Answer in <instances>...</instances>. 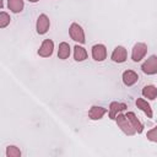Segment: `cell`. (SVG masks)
<instances>
[{"label":"cell","instance_id":"cell-1","mask_svg":"<svg viewBox=\"0 0 157 157\" xmlns=\"http://www.w3.org/2000/svg\"><path fill=\"white\" fill-rule=\"evenodd\" d=\"M114 120H115L118 128H119L125 135H128V136H134V135L136 134V131H135L134 128L131 126V124H130V121L128 120V118L125 117V114L119 113V114L115 117Z\"/></svg>","mask_w":157,"mask_h":157},{"label":"cell","instance_id":"cell-2","mask_svg":"<svg viewBox=\"0 0 157 157\" xmlns=\"http://www.w3.org/2000/svg\"><path fill=\"white\" fill-rule=\"evenodd\" d=\"M69 36L72 40H75L76 43L78 44H83L86 42V37H85V31L83 28L76 23V22H72L69 27Z\"/></svg>","mask_w":157,"mask_h":157},{"label":"cell","instance_id":"cell-3","mask_svg":"<svg viewBox=\"0 0 157 157\" xmlns=\"http://www.w3.org/2000/svg\"><path fill=\"white\" fill-rule=\"evenodd\" d=\"M146 53H147V45L145 43H142V42H137L132 47V50H131V60L134 63H139V61H141L145 58Z\"/></svg>","mask_w":157,"mask_h":157},{"label":"cell","instance_id":"cell-4","mask_svg":"<svg viewBox=\"0 0 157 157\" xmlns=\"http://www.w3.org/2000/svg\"><path fill=\"white\" fill-rule=\"evenodd\" d=\"M141 70L146 75H156L157 74V55L148 56L141 65Z\"/></svg>","mask_w":157,"mask_h":157},{"label":"cell","instance_id":"cell-5","mask_svg":"<svg viewBox=\"0 0 157 157\" xmlns=\"http://www.w3.org/2000/svg\"><path fill=\"white\" fill-rule=\"evenodd\" d=\"M49 27H50L49 17L45 13H40L38 16V18H37V22H36V31H37V33L43 36V34H45L48 32Z\"/></svg>","mask_w":157,"mask_h":157},{"label":"cell","instance_id":"cell-6","mask_svg":"<svg viewBox=\"0 0 157 157\" xmlns=\"http://www.w3.org/2000/svg\"><path fill=\"white\" fill-rule=\"evenodd\" d=\"M91 54H92V58L94 61H103L107 59V48L104 44H94L92 48H91Z\"/></svg>","mask_w":157,"mask_h":157},{"label":"cell","instance_id":"cell-7","mask_svg":"<svg viewBox=\"0 0 157 157\" xmlns=\"http://www.w3.org/2000/svg\"><path fill=\"white\" fill-rule=\"evenodd\" d=\"M110 59L112 61L117 63V64H123L128 59V52L126 49L123 47V45H118L113 49L112 52V55H110Z\"/></svg>","mask_w":157,"mask_h":157},{"label":"cell","instance_id":"cell-8","mask_svg":"<svg viewBox=\"0 0 157 157\" xmlns=\"http://www.w3.org/2000/svg\"><path fill=\"white\" fill-rule=\"evenodd\" d=\"M53 52H54V42L48 38V39H44L42 42V44H40V47H39L37 53L42 58H49V56H52Z\"/></svg>","mask_w":157,"mask_h":157},{"label":"cell","instance_id":"cell-9","mask_svg":"<svg viewBox=\"0 0 157 157\" xmlns=\"http://www.w3.org/2000/svg\"><path fill=\"white\" fill-rule=\"evenodd\" d=\"M126 108H128V105L125 103H123V102H112L109 104V108H108V115H109L110 119L114 120L115 117L119 113H121L123 110H125Z\"/></svg>","mask_w":157,"mask_h":157},{"label":"cell","instance_id":"cell-10","mask_svg":"<svg viewBox=\"0 0 157 157\" xmlns=\"http://www.w3.org/2000/svg\"><path fill=\"white\" fill-rule=\"evenodd\" d=\"M121 80H123V83L125 86L130 87L139 81V75L134 70H125L121 75Z\"/></svg>","mask_w":157,"mask_h":157},{"label":"cell","instance_id":"cell-11","mask_svg":"<svg viewBox=\"0 0 157 157\" xmlns=\"http://www.w3.org/2000/svg\"><path fill=\"white\" fill-rule=\"evenodd\" d=\"M108 110L104 108V107H101V105H92L88 110V118L91 120H99L104 117V114L107 113Z\"/></svg>","mask_w":157,"mask_h":157},{"label":"cell","instance_id":"cell-12","mask_svg":"<svg viewBox=\"0 0 157 157\" xmlns=\"http://www.w3.org/2000/svg\"><path fill=\"white\" fill-rule=\"evenodd\" d=\"M125 117L128 118V120L130 121L131 126L134 128V130H135L137 134H141V132L144 131V124L139 120V118L136 117V114H135L134 112H128V113L125 114Z\"/></svg>","mask_w":157,"mask_h":157},{"label":"cell","instance_id":"cell-13","mask_svg":"<svg viewBox=\"0 0 157 157\" xmlns=\"http://www.w3.org/2000/svg\"><path fill=\"white\" fill-rule=\"evenodd\" d=\"M135 104H136V107H137L140 110H142V112L145 113V115H146L147 118H152V117H153L152 108H151L150 103H148L146 99H144V98H137V99L135 101Z\"/></svg>","mask_w":157,"mask_h":157},{"label":"cell","instance_id":"cell-14","mask_svg":"<svg viewBox=\"0 0 157 157\" xmlns=\"http://www.w3.org/2000/svg\"><path fill=\"white\" fill-rule=\"evenodd\" d=\"M71 54V47L69 43L66 42H61L59 44V48H58V58L61 59V60H65L70 56Z\"/></svg>","mask_w":157,"mask_h":157},{"label":"cell","instance_id":"cell-15","mask_svg":"<svg viewBox=\"0 0 157 157\" xmlns=\"http://www.w3.org/2000/svg\"><path fill=\"white\" fill-rule=\"evenodd\" d=\"M141 93L145 98H147L150 101H153L157 97V87L153 86V85H146V86H144Z\"/></svg>","mask_w":157,"mask_h":157},{"label":"cell","instance_id":"cell-16","mask_svg":"<svg viewBox=\"0 0 157 157\" xmlns=\"http://www.w3.org/2000/svg\"><path fill=\"white\" fill-rule=\"evenodd\" d=\"M87 50L82 47V45H78L76 44L74 47V59L75 61H83L87 59Z\"/></svg>","mask_w":157,"mask_h":157},{"label":"cell","instance_id":"cell-17","mask_svg":"<svg viewBox=\"0 0 157 157\" xmlns=\"http://www.w3.org/2000/svg\"><path fill=\"white\" fill-rule=\"evenodd\" d=\"M7 7L11 12L20 13L25 7V2L23 0H7Z\"/></svg>","mask_w":157,"mask_h":157},{"label":"cell","instance_id":"cell-18","mask_svg":"<svg viewBox=\"0 0 157 157\" xmlns=\"http://www.w3.org/2000/svg\"><path fill=\"white\" fill-rule=\"evenodd\" d=\"M6 157H21V151L15 145H9L6 147Z\"/></svg>","mask_w":157,"mask_h":157},{"label":"cell","instance_id":"cell-19","mask_svg":"<svg viewBox=\"0 0 157 157\" xmlns=\"http://www.w3.org/2000/svg\"><path fill=\"white\" fill-rule=\"evenodd\" d=\"M10 21H11L10 15H9L7 12H5V11H1V12H0V27H1V28L7 27V26L10 25Z\"/></svg>","mask_w":157,"mask_h":157},{"label":"cell","instance_id":"cell-20","mask_svg":"<svg viewBox=\"0 0 157 157\" xmlns=\"http://www.w3.org/2000/svg\"><path fill=\"white\" fill-rule=\"evenodd\" d=\"M146 137H147L148 141H151V142H156V144H157V125H156L155 128H152L151 130L147 131Z\"/></svg>","mask_w":157,"mask_h":157},{"label":"cell","instance_id":"cell-21","mask_svg":"<svg viewBox=\"0 0 157 157\" xmlns=\"http://www.w3.org/2000/svg\"><path fill=\"white\" fill-rule=\"evenodd\" d=\"M28 1H29V2H32V4H34V2H38L39 0H28Z\"/></svg>","mask_w":157,"mask_h":157}]
</instances>
